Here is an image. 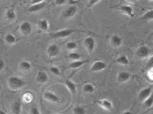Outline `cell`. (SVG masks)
I'll return each instance as SVG.
<instances>
[{
    "label": "cell",
    "mask_w": 153,
    "mask_h": 114,
    "mask_svg": "<svg viewBox=\"0 0 153 114\" xmlns=\"http://www.w3.org/2000/svg\"><path fill=\"white\" fill-rule=\"evenodd\" d=\"M26 82L18 77L12 76L8 80V85L11 90H18L24 87Z\"/></svg>",
    "instance_id": "cell-1"
},
{
    "label": "cell",
    "mask_w": 153,
    "mask_h": 114,
    "mask_svg": "<svg viewBox=\"0 0 153 114\" xmlns=\"http://www.w3.org/2000/svg\"><path fill=\"white\" fill-rule=\"evenodd\" d=\"M76 30L72 29H66L57 31L51 34V37L54 38H63L68 37L71 35Z\"/></svg>",
    "instance_id": "cell-2"
},
{
    "label": "cell",
    "mask_w": 153,
    "mask_h": 114,
    "mask_svg": "<svg viewBox=\"0 0 153 114\" xmlns=\"http://www.w3.org/2000/svg\"><path fill=\"white\" fill-rule=\"evenodd\" d=\"M77 11V7L76 5H71L64 11L62 16L65 18H71L76 15Z\"/></svg>",
    "instance_id": "cell-3"
},
{
    "label": "cell",
    "mask_w": 153,
    "mask_h": 114,
    "mask_svg": "<svg viewBox=\"0 0 153 114\" xmlns=\"http://www.w3.org/2000/svg\"><path fill=\"white\" fill-rule=\"evenodd\" d=\"M19 29L21 33L23 35H29L32 32V25L29 22L25 21L21 23Z\"/></svg>",
    "instance_id": "cell-4"
},
{
    "label": "cell",
    "mask_w": 153,
    "mask_h": 114,
    "mask_svg": "<svg viewBox=\"0 0 153 114\" xmlns=\"http://www.w3.org/2000/svg\"><path fill=\"white\" fill-rule=\"evenodd\" d=\"M84 44L86 49L90 53H92L94 50L95 41L92 37H88L84 41Z\"/></svg>",
    "instance_id": "cell-5"
},
{
    "label": "cell",
    "mask_w": 153,
    "mask_h": 114,
    "mask_svg": "<svg viewBox=\"0 0 153 114\" xmlns=\"http://www.w3.org/2000/svg\"><path fill=\"white\" fill-rule=\"evenodd\" d=\"M43 98L45 100L53 103H58L61 101L59 96L50 91H46L43 94Z\"/></svg>",
    "instance_id": "cell-6"
},
{
    "label": "cell",
    "mask_w": 153,
    "mask_h": 114,
    "mask_svg": "<svg viewBox=\"0 0 153 114\" xmlns=\"http://www.w3.org/2000/svg\"><path fill=\"white\" fill-rule=\"evenodd\" d=\"M59 53V47L56 44H52L48 47L47 54L50 57L53 58L57 57Z\"/></svg>",
    "instance_id": "cell-7"
},
{
    "label": "cell",
    "mask_w": 153,
    "mask_h": 114,
    "mask_svg": "<svg viewBox=\"0 0 153 114\" xmlns=\"http://www.w3.org/2000/svg\"><path fill=\"white\" fill-rule=\"evenodd\" d=\"M118 10L122 13H124L130 18H133L135 16L133 13V8L129 5H122L119 7Z\"/></svg>",
    "instance_id": "cell-8"
},
{
    "label": "cell",
    "mask_w": 153,
    "mask_h": 114,
    "mask_svg": "<svg viewBox=\"0 0 153 114\" xmlns=\"http://www.w3.org/2000/svg\"><path fill=\"white\" fill-rule=\"evenodd\" d=\"M105 63L102 61H97L92 66L90 69V72H96L101 71L107 67Z\"/></svg>",
    "instance_id": "cell-9"
},
{
    "label": "cell",
    "mask_w": 153,
    "mask_h": 114,
    "mask_svg": "<svg viewBox=\"0 0 153 114\" xmlns=\"http://www.w3.org/2000/svg\"><path fill=\"white\" fill-rule=\"evenodd\" d=\"M46 5V3L44 1L42 3L33 4L28 8V11L30 13H34L41 10Z\"/></svg>",
    "instance_id": "cell-10"
},
{
    "label": "cell",
    "mask_w": 153,
    "mask_h": 114,
    "mask_svg": "<svg viewBox=\"0 0 153 114\" xmlns=\"http://www.w3.org/2000/svg\"><path fill=\"white\" fill-rule=\"evenodd\" d=\"M49 77L47 74L43 71H40L37 74L36 80L38 82L41 83H44L48 82Z\"/></svg>",
    "instance_id": "cell-11"
},
{
    "label": "cell",
    "mask_w": 153,
    "mask_h": 114,
    "mask_svg": "<svg viewBox=\"0 0 153 114\" xmlns=\"http://www.w3.org/2000/svg\"><path fill=\"white\" fill-rule=\"evenodd\" d=\"M152 87H149L143 89L140 91L139 95V98L141 101H144L151 94Z\"/></svg>",
    "instance_id": "cell-12"
},
{
    "label": "cell",
    "mask_w": 153,
    "mask_h": 114,
    "mask_svg": "<svg viewBox=\"0 0 153 114\" xmlns=\"http://www.w3.org/2000/svg\"><path fill=\"white\" fill-rule=\"evenodd\" d=\"M97 103L104 109L108 110H111L112 108V104L109 100L102 99L97 102Z\"/></svg>",
    "instance_id": "cell-13"
},
{
    "label": "cell",
    "mask_w": 153,
    "mask_h": 114,
    "mask_svg": "<svg viewBox=\"0 0 153 114\" xmlns=\"http://www.w3.org/2000/svg\"><path fill=\"white\" fill-rule=\"evenodd\" d=\"M89 62V60L88 59L83 60H76L74 62L70 63L69 65V68H72V69H76V68H80L83 65Z\"/></svg>",
    "instance_id": "cell-14"
},
{
    "label": "cell",
    "mask_w": 153,
    "mask_h": 114,
    "mask_svg": "<svg viewBox=\"0 0 153 114\" xmlns=\"http://www.w3.org/2000/svg\"><path fill=\"white\" fill-rule=\"evenodd\" d=\"M122 39L117 35H114L111 37V43L113 46L118 47L120 46L122 43Z\"/></svg>",
    "instance_id": "cell-15"
},
{
    "label": "cell",
    "mask_w": 153,
    "mask_h": 114,
    "mask_svg": "<svg viewBox=\"0 0 153 114\" xmlns=\"http://www.w3.org/2000/svg\"><path fill=\"white\" fill-rule=\"evenodd\" d=\"M38 27L42 31H48L49 29V23L46 19L40 20L38 23Z\"/></svg>",
    "instance_id": "cell-16"
},
{
    "label": "cell",
    "mask_w": 153,
    "mask_h": 114,
    "mask_svg": "<svg viewBox=\"0 0 153 114\" xmlns=\"http://www.w3.org/2000/svg\"><path fill=\"white\" fill-rule=\"evenodd\" d=\"M147 47L145 46H141L137 51V55L138 56L143 57L147 56L149 53V50Z\"/></svg>",
    "instance_id": "cell-17"
},
{
    "label": "cell",
    "mask_w": 153,
    "mask_h": 114,
    "mask_svg": "<svg viewBox=\"0 0 153 114\" xmlns=\"http://www.w3.org/2000/svg\"><path fill=\"white\" fill-rule=\"evenodd\" d=\"M130 76L129 73L125 72H120L118 74L117 79L120 82H124L129 80Z\"/></svg>",
    "instance_id": "cell-18"
},
{
    "label": "cell",
    "mask_w": 153,
    "mask_h": 114,
    "mask_svg": "<svg viewBox=\"0 0 153 114\" xmlns=\"http://www.w3.org/2000/svg\"><path fill=\"white\" fill-rule=\"evenodd\" d=\"M65 83L66 85L71 93L74 95L76 91V85L70 80H66Z\"/></svg>",
    "instance_id": "cell-19"
},
{
    "label": "cell",
    "mask_w": 153,
    "mask_h": 114,
    "mask_svg": "<svg viewBox=\"0 0 153 114\" xmlns=\"http://www.w3.org/2000/svg\"><path fill=\"white\" fill-rule=\"evenodd\" d=\"M16 13L13 9L8 10L5 13V17L8 20L13 21L16 18Z\"/></svg>",
    "instance_id": "cell-20"
},
{
    "label": "cell",
    "mask_w": 153,
    "mask_h": 114,
    "mask_svg": "<svg viewBox=\"0 0 153 114\" xmlns=\"http://www.w3.org/2000/svg\"><path fill=\"white\" fill-rule=\"evenodd\" d=\"M141 19L145 20H150L153 19V10L152 9L147 11L141 17Z\"/></svg>",
    "instance_id": "cell-21"
},
{
    "label": "cell",
    "mask_w": 153,
    "mask_h": 114,
    "mask_svg": "<svg viewBox=\"0 0 153 114\" xmlns=\"http://www.w3.org/2000/svg\"><path fill=\"white\" fill-rule=\"evenodd\" d=\"M12 112L13 113L18 114L21 111V104L18 102H15L12 105Z\"/></svg>",
    "instance_id": "cell-22"
},
{
    "label": "cell",
    "mask_w": 153,
    "mask_h": 114,
    "mask_svg": "<svg viewBox=\"0 0 153 114\" xmlns=\"http://www.w3.org/2000/svg\"><path fill=\"white\" fill-rule=\"evenodd\" d=\"M116 62L120 64L127 65L129 63V61L128 58L125 55H122L118 58L116 60Z\"/></svg>",
    "instance_id": "cell-23"
},
{
    "label": "cell",
    "mask_w": 153,
    "mask_h": 114,
    "mask_svg": "<svg viewBox=\"0 0 153 114\" xmlns=\"http://www.w3.org/2000/svg\"><path fill=\"white\" fill-rule=\"evenodd\" d=\"M5 40L8 44H13L15 43L16 41V38L13 34L8 33L5 35Z\"/></svg>",
    "instance_id": "cell-24"
},
{
    "label": "cell",
    "mask_w": 153,
    "mask_h": 114,
    "mask_svg": "<svg viewBox=\"0 0 153 114\" xmlns=\"http://www.w3.org/2000/svg\"><path fill=\"white\" fill-rule=\"evenodd\" d=\"M83 90L87 93H91L94 91V87L91 84H86L83 86Z\"/></svg>",
    "instance_id": "cell-25"
},
{
    "label": "cell",
    "mask_w": 153,
    "mask_h": 114,
    "mask_svg": "<svg viewBox=\"0 0 153 114\" xmlns=\"http://www.w3.org/2000/svg\"><path fill=\"white\" fill-rule=\"evenodd\" d=\"M20 67L21 69L24 71H27L29 70L32 67V65L28 61H23L20 63Z\"/></svg>",
    "instance_id": "cell-26"
},
{
    "label": "cell",
    "mask_w": 153,
    "mask_h": 114,
    "mask_svg": "<svg viewBox=\"0 0 153 114\" xmlns=\"http://www.w3.org/2000/svg\"><path fill=\"white\" fill-rule=\"evenodd\" d=\"M145 102H144V104H145V106L148 108L151 107L152 105L153 104V95L152 94H151L149 96V97H148L146 100H144Z\"/></svg>",
    "instance_id": "cell-27"
},
{
    "label": "cell",
    "mask_w": 153,
    "mask_h": 114,
    "mask_svg": "<svg viewBox=\"0 0 153 114\" xmlns=\"http://www.w3.org/2000/svg\"><path fill=\"white\" fill-rule=\"evenodd\" d=\"M69 59L71 60H79L81 58V56L79 53L76 52L71 53L68 56Z\"/></svg>",
    "instance_id": "cell-28"
},
{
    "label": "cell",
    "mask_w": 153,
    "mask_h": 114,
    "mask_svg": "<svg viewBox=\"0 0 153 114\" xmlns=\"http://www.w3.org/2000/svg\"><path fill=\"white\" fill-rule=\"evenodd\" d=\"M66 47L68 50H74L77 47V44L74 42H69L66 44Z\"/></svg>",
    "instance_id": "cell-29"
},
{
    "label": "cell",
    "mask_w": 153,
    "mask_h": 114,
    "mask_svg": "<svg viewBox=\"0 0 153 114\" xmlns=\"http://www.w3.org/2000/svg\"><path fill=\"white\" fill-rule=\"evenodd\" d=\"M73 112L76 114H84L85 113V109L82 107H76L73 108Z\"/></svg>",
    "instance_id": "cell-30"
},
{
    "label": "cell",
    "mask_w": 153,
    "mask_h": 114,
    "mask_svg": "<svg viewBox=\"0 0 153 114\" xmlns=\"http://www.w3.org/2000/svg\"><path fill=\"white\" fill-rule=\"evenodd\" d=\"M50 72L56 76H59L61 75V72L59 69L57 67H52L49 68Z\"/></svg>",
    "instance_id": "cell-31"
},
{
    "label": "cell",
    "mask_w": 153,
    "mask_h": 114,
    "mask_svg": "<svg viewBox=\"0 0 153 114\" xmlns=\"http://www.w3.org/2000/svg\"><path fill=\"white\" fill-rule=\"evenodd\" d=\"M100 0H89V3L87 5V9L90 8L92 7L94 5H96L97 3H99Z\"/></svg>",
    "instance_id": "cell-32"
},
{
    "label": "cell",
    "mask_w": 153,
    "mask_h": 114,
    "mask_svg": "<svg viewBox=\"0 0 153 114\" xmlns=\"http://www.w3.org/2000/svg\"><path fill=\"white\" fill-rule=\"evenodd\" d=\"M32 99V96L30 94H25L23 96V100L27 103L30 102Z\"/></svg>",
    "instance_id": "cell-33"
},
{
    "label": "cell",
    "mask_w": 153,
    "mask_h": 114,
    "mask_svg": "<svg viewBox=\"0 0 153 114\" xmlns=\"http://www.w3.org/2000/svg\"><path fill=\"white\" fill-rule=\"evenodd\" d=\"M30 113L31 114H40V112L36 107H32L30 110Z\"/></svg>",
    "instance_id": "cell-34"
},
{
    "label": "cell",
    "mask_w": 153,
    "mask_h": 114,
    "mask_svg": "<svg viewBox=\"0 0 153 114\" xmlns=\"http://www.w3.org/2000/svg\"><path fill=\"white\" fill-rule=\"evenodd\" d=\"M66 0H55V3L58 5H62L65 4Z\"/></svg>",
    "instance_id": "cell-35"
},
{
    "label": "cell",
    "mask_w": 153,
    "mask_h": 114,
    "mask_svg": "<svg viewBox=\"0 0 153 114\" xmlns=\"http://www.w3.org/2000/svg\"><path fill=\"white\" fill-rule=\"evenodd\" d=\"M5 63L3 59H0V72L4 69L5 67Z\"/></svg>",
    "instance_id": "cell-36"
},
{
    "label": "cell",
    "mask_w": 153,
    "mask_h": 114,
    "mask_svg": "<svg viewBox=\"0 0 153 114\" xmlns=\"http://www.w3.org/2000/svg\"><path fill=\"white\" fill-rule=\"evenodd\" d=\"M44 1V0H32L31 2V4L32 5H33V4L42 3Z\"/></svg>",
    "instance_id": "cell-37"
},
{
    "label": "cell",
    "mask_w": 153,
    "mask_h": 114,
    "mask_svg": "<svg viewBox=\"0 0 153 114\" xmlns=\"http://www.w3.org/2000/svg\"><path fill=\"white\" fill-rule=\"evenodd\" d=\"M125 1H127L129 3H132V4H135L137 1V0H125Z\"/></svg>",
    "instance_id": "cell-38"
},
{
    "label": "cell",
    "mask_w": 153,
    "mask_h": 114,
    "mask_svg": "<svg viewBox=\"0 0 153 114\" xmlns=\"http://www.w3.org/2000/svg\"><path fill=\"white\" fill-rule=\"evenodd\" d=\"M6 113L3 110H0V114H6Z\"/></svg>",
    "instance_id": "cell-39"
},
{
    "label": "cell",
    "mask_w": 153,
    "mask_h": 114,
    "mask_svg": "<svg viewBox=\"0 0 153 114\" xmlns=\"http://www.w3.org/2000/svg\"><path fill=\"white\" fill-rule=\"evenodd\" d=\"M129 112H126V113H124V114H131V113H129Z\"/></svg>",
    "instance_id": "cell-40"
},
{
    "label": "cell",
    "mask_w": 153,
    "mask_h": 114,
    "mask_svg": "<svg viewBox=\"0 0 153 114\" xmlns=\"http://www.w3.org/2000/svg\"><path fill=\"white\" fill-rule=\"evenodd\" d=\"M146 1H152L153 0H146Z\"/></svg>",
    "instance_id": "cell-41"
}]
</instances>
